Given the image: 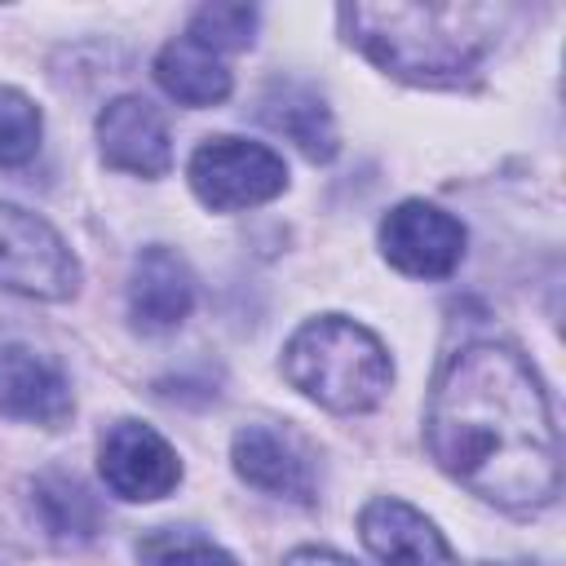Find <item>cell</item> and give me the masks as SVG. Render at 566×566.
Here are the masks:
<instances>
[{"label":"cell","mask_w":566,"mask_h":566,"mask_svg":"<svg viewBox=\"0 0 566 566\" xmlns=\"http://www.w3.org/2000/svg\"><path fill=\"white\" fill-rule=\"evenodd\" d=\"M424 442L442 473L513 513L553 504L562 486L544 385L513 345L473 340L442 363L424 411Z\"/></svg>","instance_id":"6da1fadb"},{"label":"cell","mask_w":566,"mask_h":566,"mask_svg":"<svg viewBox=\"0 0 566 566\" xmlns=\"http://www.w3.org/2000/svg\"><path fill=\"white\" fill-rule=\"evenodd\" d=\"M340 27L376 66L411 84H460L491 44L482 4H345Z\"/></svg>","instance_id":"7a4b0ae2"},{"label":"cell","mask_w":566,"mask_h":566,"mask_svg":"<svg viewBox=\"0 0 566 566\" xmlns=\"http://www.w3.org/2000/svg\"><path fill=\"white\" fill-rule=\"evenodd\" d=\"M287 380L327 411H367L385 398L394 367L385 345L354 318H310L283 349Z\"/></svg>","instance_id":"3957f363"},{"label":"cell","mask_w":566,"mask_h":566,"mask_svg":"<svg viewBox=\"0 0 566 566\" xmlns=\"http://www.w3.org/2000/svg\"><path fill=\"white\" fill-rule=\"evenodd\" d=\"M0 287L35 301H66L80 287V265L62 234L13 203H0Z\"/></svg>","instance_id":"277c9868"},{"label":"cell","mask_w":566,"mask_h":566,"mask_svg":"<svg viewBox=\"0 0 566 566\" xmlns=\"http://www.w3.org/2000/svg\"><path fill=\"white\" fill-rule=\"evenodd\" d=\"M287 168L270 146L243 137H212L190 155V190L212 212H239L283 195Z\"/></svg>","instance_id":"5b68a950"},{"label":"cell","mask_w":566,"mask_h":566,"mask_svg":"<svg viewBox=\"0 0 566 566\" xmlns=\"http://www.w3.org/2000/svg\"><path fill=\"white\" fill-rule=\"evenodd\" d=\"M380 252L411 279H447L464 256V226L424 199H407L380 221Z\"/></svg>","instance_id":"8992f818"},{"label":"cell","mask_w":566,"mask_h":566,"mask_svg":"<svg viewBox=\"0 0 566 566\" xmlns=\"http://www.w3.org/2000/svg\"><path fill=\"white\" fill-rule=\"evenodd\" d=\"M97 469L119 500H164L181 482L177 451L142 420H115L102 433Z\"/></svg>","instance_id":"52a82bcc"},{"label":"cell","mask_w":566,"mask_h":566,"mask_svg":"<svg viewBox=\"0 0 566 566\" xmlns=\"http://www.w3.org/2000/svg\"><path fill=\"white\" fill-rule=\"evenodd\" d=\"M234 473L265 491V495H279V500H292V504H310L314 500V464H310V451L274 429V424H243L234 433Z\"/></svg>","instance_id":"ba28073f"},{"label":"cell","mask_w":566,"mask_h":566,"mask_svg":"<svg viewBox=\"0 0 566 566\" xmlns=\"http://www.w3.org/2000/svg\"><path fill=\"white\" fill-rule=\"evenodd\" d=\"M358 535L367 553L385 566H460L442 531L402 500H371L358 513Z\"/></svg>","instance_id":"9c48e42d"},{"label":"cell","mask_w":566,"mask_h":566,"mask_svg":"<svg viewBox=\"0 0 566 566\" xmlns=\"http://www.w3.org/2000/svg\"><path fill=\"white\" fill-rule=\"evenodd\" d=\"M97 142L102 159L119 172L137 177H164L172 164V142L164 115L146 97H115L97 115Z\"/></svg>","instance_id":"30bf717a"},{"label":"cell","mask_w":566,"mask_h":566,"mask_svg":"<svg viewBox=\"0 0 566 566\" xmlns=\"http://www.w3.org/2000/svg\"><path fill=\"white\" fill-rule=\"evenodd\" d=\"M0 411L13 420H31L44 429L66 424L71 416V389L66 376L35 349L9 345L0 354Z\"/></svg>","instance_id":"8fae6325"},{"label":"cell","mask_w":566,"mask_h":566,"mask_svg":"<svg viewBox=\"0 0 566 566\" xmlns=\"http://www.w3.org/2000/svg\"><path fill=\"white\" fill-rule=\"evenodd\" d=\"M190 305H195V274L186 256L172 248H142L128 283L133 323L142 332H168L190 314Z\"/></svg>","instance_id":"7c38bea8"},{"label":"cell","mask_w":566,"mask_h":566,"mask_svg":"<svg viewBox=\"0 0 566 566\" xmlns=\"http://www.w3.org/2000/svg\"><path fill=\"white\" fill-rule=\"evenodd\" d=\"M256 115L283 133L287 142H296V150L314 164H327L336 155V124H332V111L323 106V97L305 84H270L261 93V106Z\"/></svg>","instance_id":"4fadbf2b"},{"label":"cell","mask_w":566,"mask_h":566,"mask_svg":"<svg viewBox=\"0 0 566 566\" xmlns=\"http://www.w3.org/2000/svg\"><path fill=\"white\" fill-rule=\"evenodd\" d=\"M155 80L181 106H217V102L230 97V71L221 66V57L212 49H203L190 35H177L159 49Z\"/></svg>","instance_id":"5bb4252c"},{"label":"cell","mask_w":566,"mask_h":566,"mask_svg":"<svg viewBox=\"0 0 566 566\" xmlns=\"http://www.w3.org/2000/svg\"><path fill=\"white\" fill-rule=\"evenodd\" d=\"M35 517L44 522V531L62 544H84L97 535L102 513L97 500L66 473H44L35 478Z\"/></svg>","instance_id":"9a60e30c"},{"label":"cell","mask_w":566,"mask_h":566,"mask_svg":"<svg viewBox=\"0 0 566 566\" xmlns=\"http://www.w3.org/2000/svg\"><path fill=\"white\" fill-rule=\"evenodd\" d=\"M137 562L142 566H239L226 548H217L212 539L195 535V531H150L137 539Z\"/></svg>","instance_id":"2e32d148"},{"label":"cell","mask_w":566,"mask_h":566,"mask_svg":"<svg viewBox=\"0 0 566 566\" xmlns=\"http://www.w3.org/2000/svg\"><path fill=\"white\" fill-rule=\"evenodd\" d=\"M40 106L27 93L0 84V168L27 164L40 150Z\"/></svg>","instance_id":"e0dca14e"},{"label":"cell","mask_w":566,"mask_h":566,"mask_svg":"<svg viewBox=\"0 0 566 566\" xmlns=\"http://www.w3.org/2000/svg\"><path fill=\"white\" fill-rule=\"evenodd\" d=\"M252 35H256V9L252 4H203L190 18V40H199L212 53L248 49Z\"/></svg>","instance_id":"ac0fdd59"},{"label":"cell","mask_w":566,"mask_h":566,"mask_svg":"<svg viewBox=\"0 0 566 566\" xmlns=\"http://www.w3.org/2000/svg\"><path fill=\"white\" fill-rule=\"evenodd\" d=\"M283 566H354V562L332 553V548H296V553H287Z\"/></svg>","instance_id":"d6986e66"}]
</instances>
